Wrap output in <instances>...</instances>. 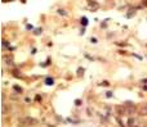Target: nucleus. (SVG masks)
I'll list each match as a JSON object with an SVG mask.
<instances>
[{"label": "nucleus", "mask_w": 147, "mask_h": 127, "mask_svg": "<svg viewBox=\"0 0 147 127\" xmlns=\"http://www.w3.org/2000/svg\"><path fill=\"white\" fill-rule=\"evenodd\" d=\"M124 106H125V114L126 116H129V117L133 116V114L136 113V110H137L136 105H134L133 103H130V101H126Z\"/></svg>", "instance_id": "f03ea898"}, {"label": "nucleus", "mask_w": 147, "mask_h": 127, "mask_svg": "<svg viewBox=\"0 0 147 127\" xmlns=\"http://www.w3.org/2000/svg\"><path fill=\"white\" fill-rule=\"evenodd\" d=\"M139 124L141 123H138V121H137L134 117H129V119H128V126L129 127H139Z\"/></svg>", "instance_id": "7ed1b4c3"}, {"label": "nucleus", "mask_w": 147, "mask_h": 127, "mask_svg": "<svg viewBox=\"0 0 147 127\" xmlns=\"http://www.w3.org/2000/svg\"><path fill=\"white\" fill-rule=\"evenodd\" d=\"M40 32H41V30H35V35H39V34H40Z\"/></svg>", "instance_id": "ddd939ff"}, {"label": "nucleus", "mask_w": 147, "mask_h": 127, "mask_svg": "<svg viewBox=\"0 0 147 127\" xmlns=\"http://www.w3.org/2000/svg\"><path fill=\"white\" fill-rule=\"evenodd\" d=\"M4 60L7 62V64H12V63H13V57H12V55H5Z\"/></svg>", "instance_id": "423d86ee"}, {"label": "nucleus", "mask_w": 147, "mask_h": 127, "mask_svg": "<svg viewBox=\"0 0 147 127\" xmlns=\"http://www.w3.org/2000/svg\"><path fill=\"white\" fill-rule=\"evenodd\" d=\"M136 14V11H130V13H128V18H130L132 16H134Z\"/></svg>", "instance_id": "9d476101"}, {"label": "nucleus", "mask_w": 147, "mask_h": 127, "mask_svg": "<svg viewBox=\"0 0 147 127\" xmlns=\"http://www.w3.org/2000/svg\"><path fill=\"white\" fill-rule=\"evenodd\" d=\"M14 90L18 91V93H22V89H21L19 86H14Z\"/></svg>", "instance_id": "9b49d317"}, {"label": "nucleus", "mask_w": 147, "mask_h": 127, "mask_svg": "<svg viewBox=\"0 0 147 127\" xmlns=\"http://www.w3.org/2000/svg\"><path fill=\"white\" fill-rule=\"evenodd\" d=\"M45 83H46L48 86H52V85L54 83V80H53V78H50V77H48V78L45 80Z\"/></svg>", "instance_id": "0eeeda50"}, {"label": "nucleus", "mask_w": 147, "mask_h": 127, "mask_svg": "<svg viewBox=\"0 0 147 127\" xmlns=\"http://www.w3.org/2000/svg\"><path fill=\"white\" fill-rule=\"evenodd\" d=\"M81 23H83V26H87L88 24V18L87 17H83L81 18Z\"/></svg>", "instance_id": "6e6552de"}, {"label": "nucleus", "mask_w": 147, "mask_h": 127, "mask_svg": "<svg viewBox=\"0 0 147 127\" xmlns=\"http://www.w3.org/2000/svg\"><path fill=\"white\" fill-rule=\"evenodd\" d=\"M138 114L141 117H147V103L143 104V105L138 109Z\"/></svg>", "instance_id": "39448f33"}, {"label": "nucleus", "mask_w": 147, "mask_h": 127, "mask_svg": "<svg viewBox=\"0 0 147 127\" xmlns=\"http://www.w3.org/2000/svg\"><path fill=\"white\" fill-rule=\"evenodd\" d=\"M142 83H146L147 85V78H143V80H142Z\"/></svg>", "instance_id": "2eb2a0df"}, {"label": "nucleus", "mask_w": 147, "mask_h": 127, "mask_svg": "<svg viewBox=\"0 0 147 127\" xmlns=\"http://www.w3.org/2000/svg\"><path fill=\"white\" fill-rule=\"evenodd\" d=\"M106 95H107V98H111V96H112V93H111V91H108V93H106Z\"/></svg>", "instance_id": "f8f14e48"}, {"label": "nucleus", "mask_w": 147, "mask_h": 127, "mask_svg": "<svg viewBox=\"0 0 147 127\" xmlns=\"http://www.w3.org/2000/svg\"><path fill=\"white\" fill-rule=\"evenodd\" d=\"M102 85H103V86H108V82H107V81H103Z\"/></svg>", "instance_id": "4468645a"}, {"label": "nucleus", "mask_w": 147, "mask_h": 127, "mask_svg": "<svg viewBox=\"0 0 147 127\" xmlns=\"http://www.w3.org/2000/svg\"><path fill=\"white\" fill-rule=\"evenodd\" d=\"M115 112L117 116H124L125 114V106L123 105H115Z\"/></svg>", "instance_id": "20e7f679"}, {"label": "nucleus", "mask_w": 147, "mask_h": 127, "mask_svg": "<svg viewBox=\"0 0 147 127\" xmlns=\"http://www.w3.org/2000/svg\"><path fill=\"white\" fill-rule=\"evenodd\" d=\"M83 72H84V68H79L77 69V75L79 76H83Z\"/></svg>", "instance_id": "1a4fd4ad"}, {"label": "nucleus", "mask_w": 147, "mask_h": 127, "mask_svg": "<svg viewBox=\"0 0 147 127\" xmlns=\"http://www.w3.org/2000/svg\"><path fill=\"white\" fill-rule=\"evenodd\" d=\"M36 123L35 119L30 118V117H25V118H21L18 121V126L17 127H27V126H31V124Z\"/></svg>", "instance_id": "f257e3e1"}]
</instances>
